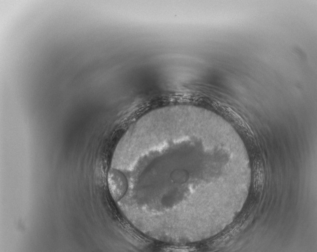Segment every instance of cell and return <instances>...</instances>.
<instances>
[{"instance_id":"cell-1","label":"cell","mask_w":317,"mask_h":252,"mask_svg":"<svg viewBox=\"0 0 317 252\" xmlns=\"http://www.w3.org/2000/svg\"><path fill=\"white\" fill-rule=\"evenodd\" d=\"M108 183L110 193L115 200H120L124 194L126 190V182L122 176L113 170L109 172Z\"/></svg>"}]
</instances>
